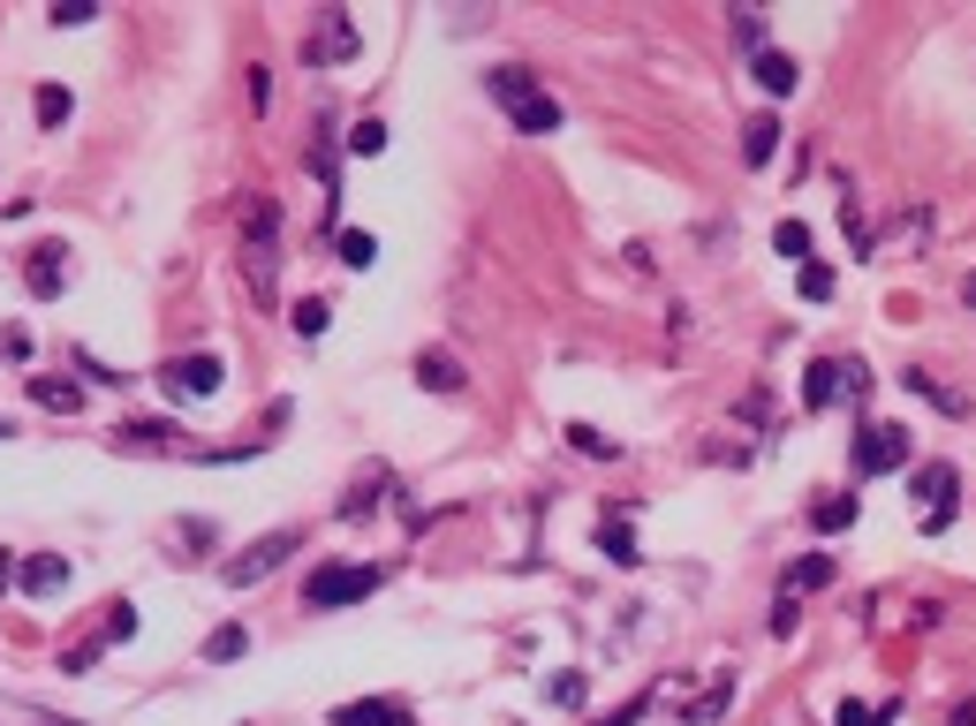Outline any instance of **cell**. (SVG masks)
<instances>
[{"label":"cell","mask_w":976,"mask_h":726,"mask_svg":"<svg viewBox=\"0 0 976 726\" xmlns=\"http://www.w3.org/2000/svg\"><path fill=\"white\" fill-rule=\"evenodd\" d=\"M333 726H409V704H394V697H363V704H341Z\"/></svg>","instance_id":"obj_12"},{"label":"cell","mask_w":976,"mask_h":726,"mask_svg":"<svg viewBox=\"0 0 976 726\" xmlns=\"http://www.w3.org/2000/svg\"><path fill=\"white\" fill-rule=\"evenodd\" d=\"M832 726H878V712H870V704H840V712H832Z\"/></svg>","instance_id":"obj_39"},{"label":"cell","mask_w":976,"mask_h":726,"mask_svg":"<svg viewBox=\"0 0 976 726\" xmlns=\"http://www.w3.org/2000/svg\"><path fill=\"white\" fill-rule=\"evenodd\" d=\"M901 386H909V394H916V402H931V409H939V417H969V402H962V394H954V386H939V379H931V371H916V364H909V371H901Z\"/></svg>","instance_id":"obj_14"},{"label":"cell","mask_w":976,"mask_h":726,"mask_svg":"<svg viewBox=\"0 0 976 726\" xmlns=\"http://www.w3.org/2000/svg\"><path fill=\"white\" fill-rule=\"evenodd\" d=\"M583 689H591L583 674H553V681H545V704H560V712H576V704H583Z\"/></svg>","instance_id":"obj_28"},{"label":"cell","mask_w":976,"mask_h":726,"mask_svg":"<svg viewBox=\"0 0 976 726\" xmlns=\"http://www.w3.org/2000/svg\"><path fill=\"white\" fill-rule=\"evenodd\" d=\"M485 91L507 107V122H515L522 137H553V130H560V99H545V91H538V76H530L522 61L485 69Z\"/></svg>","instance_id":"obj_1"},{"label":"cell","mask_w":976,"mask_h":726,"mask_svg":"<svg viewBox=\"0 0 976 726\" xmlns=\"http://www.w3.org/2000/svg\"><path fill=\"white\" fill-rule=\"evenodd\" d=\"M0 356H8V364H30V333H23V325H0Z\"/></svg>","instance_id":"obj_36"},{"label":"cell","mask_w":976,"mask_h":726,"mask_svg":"<svg viewBox=\"0 0 976 726\" xmlns=\"http://www.w3.org/2000/svg\"><path fill=\"white\" fill-rule=\"evenodd\" d=\"M91 15H99V0H61V8H53V23H61V30H84Z\"/></svg>","instance_id":"obj_32"},{"label":"cell","mask_w":976,"mask_h":726,"mask_svg":"<svg viewBox=\"0 0 976 726\" xmlns=\"http://www.w3.org/2000/svg\"><path fill=\"white\" fill-rule=\"evenodd\" d=\"M160 386H166V402H205V394H220V356H174V364H160Z\"/></svg>","instance_id":"obj_7"},{"label":"cell","mask_w":976,"mask_h":726,"mask_svg":"<svg viewBox=\"0 0 976 726\" xmlns=\"http://www.w3.org/2000/svg\"><path fill=\"white\" fill-rule=\"evenodd\" d=\"M46 726H53V719H46Z\"/></svg>","instance_id":"obj_45"},{"label":"cell","mask_w":976,"mask_h":726,"mask_svg":"<svg viewBox=\"0 0 976 726\" xmlns=\"http://www.w3.org/2000/svg\"><path fill=\"white\" fill-rule=\"evenodd\" d=\"M954 492H962V469H954V462H924V469H916V500H924V530H931V538L962 515Z\"/></svg>","instance_id":"obj_4"},{"label":"cell","mask_w":976,"mask_h":726,"mask_svg":"<svg viewBox=\"0 0 976 726\" xmlns=\"http://www.w3.org/2000/svg\"><path fill=\"white\" fill-rule=\"evenodd\" d=\"M417 386H440V394H462V364H455V356H432V348H424V356H417Z\"/></svg>","instance_id":"obj_18"},{"label":"cell","mask_w":976,"mask_h":726,"mask_svg":"<svg viewBox=\"0 0 976 726\" xmlns=\"http://www.w3.org/2000/svg\"><path fill=\"white\" fill-rule=\"evenodd\" d=\"M114 446H122V454H174L182 439H174L166 417H122V424H114Z\"/></svg>","instance_id":"obj_9"},{"label":"cell","mask_w":976,"mask_h":726,"mask_svg":"<svg viewBox=\"0 0 976 726\" xmlns=\"http://www.w3.org/2000/svg\"><path fill=\"white\" fill-rule=\"evenodd\" d=\"M30 107H38V130H61V122L76 114V99H69V84H38V99H30Z\"/></svg>","instance_id":"obj_21"},{"label":"cell","mask_w":976,"mask_h":726,"mask_svg":"<svg viewBox=\"0 0 976 726\" xmlns=\"http://www.w3.org/2000/svg\"><path fill=\"white\" fill-rule=\"evenodd\" d=\"M962 303H969V310H976V273H969V281H962Z\"/></svg>","instance_id":"obj_43"},{"label":"cell","mask_w":976,"mask_h":726,"mask_svg":"<svg viewBox=\"0 0 976 726\" xmlns=\"http://www.w3.org/2000/svg\"><path fill=\"white\" fill-rule=\"evenodd\" d=\"M795 613H803L795 590H780V598H773V636H795Z\"/></svg>","instance_id":"obj_35"},{"label":"cell","mask_w":976,"mask_h":726,"mask_svg":"<svg viewBox=\"0 0 976 726\" xmlns=\"http://www.w3.org/2000/svg\"><path fill=\"white\" fill-rule=\"evenodd\" d=\"M0 439H8V432H0Z\"/></svg>","instance_id":"obj_44"},{"label":"cell","mask_w":976,"mask_h":726,"mask_svg":"<svg viewBox=\"0 0 976 726\" xmlns=\"http://www.w3.org/2000/svg\"><path fill=\"white\" fill-rule=\"evenodd\" d=\"M243 281H250V295L273 310V295H281V205H273V197H258V205H250V235H243Z\"/></svg>","instance_id":"obj_2"},{"label":"cell","mask_w":976,"mask_h":726,"mask_svg":"<svg viewBox=\"0 0 976 726\" xmlns=\"http://www.w3.org/2000/svg\"><path fill=\"white\" fill-rule=\"evenodd\" d=\"M568 446H576V454H598V462H614V454H621L614 439H606V432H591V424H568Z\"/></svg>","instance_id":"obj_30"},{"label":"cell","mask_w":976,"mask_h":726,"mask_svg":"<svg viewBox=\"0 0 976 726\" xmlns=\"http://www.w3.org/2000/svg\"><path fill=\"white\" fill-rule=\"evenodd\" d=\"M773 250H780L788 266H811V227H803V220H780V227H773Z\"/></svg>","instance_id":"obj_25"},{"label":"cell","mask_w":976,"mask_h":726,"mask_svg":"<svg viewBox=\"0 0 976 726\" xmlns=\"http://www.w3.org/2000/svg\"><path fill=\"white\" fill-rule=\"evenodd\" d=\"M371 258H379V235H363V227H348V235H341V266H348V273H363Z\"/></svg>","instance_id":"obj_26"},{"label":"cell","mask_w":976,"mask_h":726,"mask_svg":"<svg viewBox=\"0 0 976 726\" xmlns=\"http://www.w3.org/2000/svg\"><path fill=\"white\" fill-rule=\"evenodd\" d=\"M30 402H38V409H53V417H76V409H84V386H76V379H46V371H38V379H30Z\"/></svg>","instance_id":"obj_15"},{"label":"cell","mask_w":976,"mask_h":726,"mask_svg":"<svg viewBox=\"0 0 976 726\" xmlns=\"http://www.w3.org/2000/svg\"><path fill=\"white\" fill-rule=\"evenodd\" d=\"M348 151H356V159H379V151H386V122H356V130H348Z\"/></svg>","instance_id":"obj_29"},{"label":"cell","mask_w":976,"mask_h":726,"mask_svg":"<svg viewBox=\"0 0 976 726\" xmlns=\"http://www.w3.org/2000/svg\"><path fill=\"white\" fill-rule=\"evenodd\" d=\"M598 553H606V561H614V568H637V561H644V553H637V538H629V530H621V522H614V515H606V522H598Z\"/></svg>","instance_id":"obj_23"},{"label":"cell","mask_w":976,"mask_h":726,"mask_svg":"<svg viewBox=\"0 0 976 726\" xmlns=\"http://www.w3.org/2000/svg\"><path fill=\"white\" fill-rule=\"evenodd\" d=\"M379 492H386V469H371V477H356V492L341 500V522H363V515L379 507Z\"/></svg>","instance_id":"obj_22"},{"label":"cell","mask_w":976,"mask_h":726,"mask_svg":"<svg viewBox=\"0 0 976 726\" xmlns=\"http://www.w3.org/2000/svg\"><path fill=\"white\" fill-rule=\"evenodd\" d=\"M319 46L333 53V61H348V53H356V23H348L341 8H325V23H319ZM319 46H311V53H319Z\"/></svg>","instance_id":"obj_20"},{"label":"cell","mask_w":976,"mask_h":726,"mask_svg":"<svg viewBox=\"0 0 976 726\" xmlns=\"http://www.w3.org/2000/svg\"><path fill=\"white\" fill-rule=\"evenodd\" d=\"M243 651H250V628H243V620H227V628L205 636V659H212V666H235Z\"/></svg>","instance_id":"obj_19"},{"label":"cell","mask_w":976,"mask_h":726,"mask_svg":"<svg viewBox=\"0 0 976 726\" xmlns=\"http://www.w3.org/2000/svg\"><path fill=\"white\" fill-rule=\"evenodd\" d=\"M916 454V439L901 432V424H863L855 432V477H886V469H901Z\"/></svg>","instance_id":"obj_6"},{"label":"cell","mask_w":976,"mask_h":726,"mask_svg":"<svg viewBox=\"0 0 976 726\" xmlns=\"http://www.w3.org/2000/svg\"><path fill=\"white\" fill-rule=\"evenodd\" d=\"M379 582H386V568H319V576L304 582V605H311V613H341V605L371 598Z\"/></svg>","instance_id":"obj_3"},{"label":"cell","mask_w":976,"mask_h":726,"mask_svg":"<svg viewBox=\"0 0 976 726\" xmlns=\"http://www.w3.org/2000/svg\"><path fill=\"white\" fill-rule=\"evenodd\" d=\"M99 651H107V636H91V643H76V651H69L61 666H69V674H84V666H99Z\"/></svg>","instance_id":"obj_38"},{"label":"cell","mask_w":976,"mask_h":726,"mask_svg":"<svg viewBox=\"0 0 976 726\" xmlns=\"http://www.w3.org/2000/svg\"><path fill=\"white\" fill-rule=\"evenodd\" d=\"M855 515H863V500H855V492H825V500L811 507V522L825 530V538H832V530H848Z\"/></svg>","instance_id":"obj_17"},{"label":"cell","mask_w":976,"mask_h":726,"mask_svg":"<svg viewBox=\"0 0 976 726\" xmlns=\"http://www.w3.org/2000/svg\"><path fill=\"white\" fill-rule=\"evenodd\" d=\"M825 582H832V553H811V561H795L788 590H825Z\"/></svg>","instance_id":"obj_27"},{"label":"cell","mask_w":976,"mask_h":726,"mask_svg":"<svg viewBox=\"0 0 976 726\" xmlns=\"http://www.w3.org/2000/svg\"><path fill=\"white\" fill-rule=\"evenodd\" d=\"M644 712H651V697H637V704H621V712H606V719H598V726H637V719H644Z\"/></svg>","instance_id":"obj_41"},{"label":"cell","mask_w":976,"mask_h":726,"mask_svg":"<svg viewBox=\"0 0 976 726\" xmlns=\"http://www.w3.org/2000/svg\"><path fill=\"white\" fill-rule=\"evenodd\" d=\"M296 545H304V530H273V538H258V545H250L243 561H227V568H220V582H227V590H250V582H265V576H273V568H281V561H288Z\"/></svg>","instance_id":"obj_5"},{"label":"cell","mask_w":976,"mask_h":726,"mask_svg":"<svg viewBox=\"0 0 976 726\" xmlns=\"http://www.w3.org/2000/svg\"><path fill=\"white\" fill-rule=\"evenodd\" d=\"M288 325H296V333H304V341H319L325 325H333V303H325V295H304V303H296V310H288Z\"/></svg>","instance_id":"obj_24"},{"label":"cell","mask_w":976,"mask_h":726,"mask_svg":"<svg viewBox=\"0 0 976 726\" xmlns=\"http://www.w3.org/2000/svg\"><path fill=\"white\" fill-rule=\"evenodd\" d=\"M129 636H137V605L114 598V605H107V643H129Z\"/></svg>","instance_id":"obj_31"},{"label":"cell","mask_w":976,"mask_h":726,"mask_svg":"<svg viewBox=\"0 0 976 726\" xmlns=\"http://www.w3.org/2000/svg\"><path fill=\"white\" fill-rule=\"evenodd\" d=\"M840 227H848V243H855V258H870V227H863V212H855V197L840 205Z\"/></svg>","instance_id":"obj_33"},{"label":"cell","mask_w":976,"mask_h":726,"mask_svg":"<svg viewBox=\"0 0 976 726\" xmlns=\"http://www.w3.org/2000/svg\"><path fill=\"white\" fill-rule=\"evenodd\" d=\"M734 46H750V53H765V15H734Z\"/></svg>","instance_id":"obj_34"},{"label":"cell","mask_w":976,"mask_h":726,"mask_svg":"<svg viewBox=\"0 0 976 726\" xmlns=\"http://www.w3.org/2000/svg\"><path fill=\"white\" fill-rule=\"evenodd\" d=\"M750 76H757V84H765L773 99H788V91L803 84V69H795V53H773V46H765V53L750 61Z\"/></svg>","instance_id":"obj_13"},{"label":"cell","mask_w":976,"mask_h":726,"mask_svg":"<svg viewBox=\"0 0 976 726\" xmlns=\"http://www.w3.org/2000/svg\"><path fill=\"white\" fill-rule=\"evenodd\" d=\"M15 590H30V598H53V590H69V561H61V553H30V561L15 568Z\"/></svg>","instance_id":"obj_11"},{"label":"cell","mask_w":976,"mask_h":726,"mask_svg":"<svg viewBox=\"0 0 976 726\" xmlns=\"http://www.w3.org/2000/svg\"><path fill=\"white\" fill-rule=\"evenodd\" d=\"M848 371H855V364H840V356H817L811 371H803V409H832V402L848 394Z\"/></svg>","instance_id":"obj_10"},{"label":"cell","mask_w":976,"mask_h":726,"mask_svg":"<svg viewBox=\"0 0 976 726\" xmlns=\"http://www.w3.org/2000/svg\"><path fill=\"white\" fill-rule=\"evenodd\" d=\"M250 107H258V114L273 107V76H265V69H250Z\"/></svg>","instance_id":"obj_40"},{"label":"cell","mask_w":976,"mask_h":726,"mask_svg":"<svg viewBox=\"0 0 976 726\" xmlns=\"http://www.w3.org/2000/svg\"><path fill=\"white\" fill-rule=\"evenodd\" d=\"M23 288L38 295V303H53V295L69 288V250H61V243H38V250L23 258Z\"/></svg>","instance_id":"obj_8"},{"label":"cell","mask_w":976,"mask_h":726,"mask_svg":"<svg viewBox=\"0 0 976 726\" xmlns=\"http://www.w3.org/2000/svg\"><path fill=\"white\" fill-rule=\"evenodd\" d=\"M15 568H23V561H8V553H0V590H8V582H15Z\"/></svg>","instance_id":"obj_42"},{"label":"cell","mask_w":976,"mask_h":726,"mask_svg":"<svg viewBox=\"0 0 976 726\" xmlns=\"http://www.w3.org/2000/svg\"><path fill=\"white\" fill-rule=\"evenodd\" d=\"M803 295H811V303H825V295H832V266H803Z\"/></svg>","instance_id":"obj_37"},{"label":"cell","mask_w":976,"mask_h":726,"mask_svg":"<svg viewBox=\"0 0 976 726\" xmlns=\"http://www.w3.org/2000/svg\"><path fill=\"white\" fill-rule=\"evenodd\" d=\"M773 151H780V122H773V114H750V122H742V159L765 167Z\"/></svg>","instance_id":"obj_16"}]
</instances>
